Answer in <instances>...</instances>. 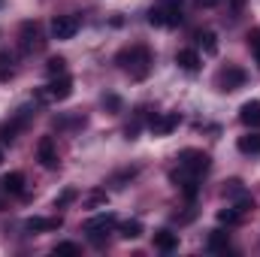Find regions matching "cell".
<instances>
[{
	"instance_id": "6da1fadb",
	"label": "cell",
	"mask_w": 260,
	"mask_h": 257,
	"mask_svg": "<svg viewBox=\"0 0 260 257\" xmlns=\"http://www.w3.org/2000/svg\"><path fill=\"white\" fill-rule=\"evenodd\" d=\"M115 64L121 67L130 79L142 82V79L151 73V52L136 43V46H127V49H121V52L115 55Z\"/></svg>"
},
{
	"instance_id": "7a4b0ae2",
	"label": "cell",
	"mask_w": 260,
	"mask_h": 257,
	"mask_svg": "<svg viewBox=\"0 0 260 257\" xmlns=\"http://www.w3.org/2000/svg\"><path fill=\"white\" fill-rule=\"evenodd\" d=\"M182 3L185 0H157L148 9V24L154 27H173L182 21Z\"/></svg>"
},
{
	"instance_id": "3957f363",
	"label": "cell",
	"mask_w": 260,
	"mask_h": 257,
	"mask_svg": "<svg viewBox=\"0 0 260 257\" xmlns=\"http://www.w3.org/2000/svg\"><path fill=\"white\" fill-rule=\"evenodd\" d=\"M179 167H182L185 173H191V176H200V173L209 170V154L200 151V148H185V151L179 154Z\"/></svg>"
},
{
	"instance_id": "277c9868",
	"label": "cell",
	"mask_w": 260,
	"mask_h": 257,
	"mask_svg": "<svg viewBox=\"0 0 260 257\" xmlns=\"http://www.w3.org/2000/svg\"><path fill=\"white\" fill-rule=\"evenodd\" d=\"M73 94V79L70 76H52V82L46 85V91H40V100H67Z\"/></svg>"
},
{
	"instance_id": "5b68a950",
	"label": "cell",
	"mask_w": 260,
	"mask_h": 257,
	"mask_svg": "<svg viewBox=\"0 0 260 257\" xmlns=\"http://www.w3.org/2000/svg\"><path fill=\"white\" fill-rule=\"evenodd\" d=\"M115 224H118V218H115L112 212H103V215H97V218L85 221V227H82V230H85L94 242H100V239H103V233H109Z\"/></svg>"
},
{
	"instance_id": "8992f818",
	"label": "cell",
	"mask_w": 260,
	"mask_h": 257,
	"mask_svg": "<svg viewBox=\"0 0 260 257\" xmlns=\"http://www.w3.org/2000/svg\"><path fill=\"white\" fill-rule=\"evenodd\" d=\"M245 70L242 67H236V64H227L221 73H218V88L221 91H236V88H242L245 85Z\"/></svg>"
},
{
	"instance_id": "52a82bcc",
	"label": "cell",
	"mask_w": 260,
	"mask_h": 257,
	"mask_svg": "<svg viewBox=\"0 0 260 257\" xmlns=\"http://www.w3.org/2000/svg\"><path fill=\"white\" fill-rule=\"evenodd\" d=\"M43 46H46V40L40 34V24L37 21H24L21 24V49L30 55V52H40Z\"/></svg>"
},
{
	"instance_id": "ba28073f",
	"label": "cell",
	"mask_w": 260,
	"mask_h": 257,
	"mask_svg": "<svg viewBox=\"0 0 260 257\" xmlns=\"http://www.w3.org/2000/svg\"><path fill=\"white\" fill-rule=\"evenodd\" d=\"M179 124H182V115H179V112H164V115H154V118L148 121V130H151L154 136H167V133H173Z\"/></svg>"
},
{
	"instance_id": "9c48e42d",
	"label": "cell",
	"mask_w": 260,
	"mask_h": 257,
	"mask_svg": "<svg viewBox=\"0 0 260 257\" xmlns=\"http://www.w3.org/2000/svg\"><path fill=\"white\" fill-rule=\"evenodd\" d=\"M79 30V18L76 15H55L52 21V37L55 40H73Z\"/></svg>"
},
{
	"instance_id": "30bf717a",
	"label": "cell",
	"mask_w": 260,
	"mask_h": 257,
	"mask_svg": "<svg viewBox=\"0 0 260 257\" xmlns=\"http://www.w3.org/2000/svg\"><path fill=\"white\" fill-rule=\"evenodd\" d=\"M37 157H40V164L46 170H55L58 167V148H55V139L52 136H43L37 142Z\"/></svg>"
},
{
	"instance_id": "8fae6325",
	"label": "cell",
	"mask_w": 260,
	"mask_h": 257,
	"mask_svg": "<svg viewBox=\"0 0 260 257\" xmlns=\"http://www.w3.org/2000/svg\"><path fill=\"white\" fill-rule=\"evenodd\" d=\"M239 121L251 130L260 127V100H248V103L239 106Z\"/></svg>"
},
{
	"instance_id": "7c38bea8",
	"label": "cell",
	"mask_w": 260,
	"mask_h": 257,
	"mask_svg": "<svg viewBox=\"0 0 260 257\" xmlns=\"http://www.w3.org/2000/svg\"><path fill=\"white\" fill-rule=\"evenodd\" d=\"M64 224V218L58 215V218H27L24 221V227L30 230V233H46V230H58Z\"/></svg>"
},
{
	"instance_id": "4fadbf2b",
	"label": "cell",
	"mask_w": 260,
	"mask_h": 257,
	"mask_svg": "<svg viewBox=\"0 0 260 257\" xmlns=\"http://www.w3.org/2000/svg\"><path fill=\"white\" fill-rule=\"evenodd\" d=\"M176 64L182 67L185 73H197L200 70V55H197L194 49H179L176 52Z\"/></svg>"
},
{
	"instance_id": "5bb4252c",
	"label": "cell",
	"mask_w": 260,
	"mask_h": 257,
	"mask_svg": "<svg viewBox=\"0 0 260 257\" xmlns=\"http://www.w3.org/2000/svg\"><path fill=\"white\" fill-rule=\"evenodd\" d=\"M154 248L157 251H176L179 248V236L173 230H157L154 233Z\"/></svg>"
},
{
	"instance_id": "9a60e30c",
	"label": "cell",
	"mask_w": 260,
	"mask_h": 257,
	"mask_svg": "<svg viewBox=\"0 0 260 257\" xmlns=\"http://www.w3.org/2000/svg\"><path fill=\"white\" fill-rule=\"evenodd\" d=\"M206 248H209L212 254H221V251H227V248H230V236H227L224 230H212V233H209Z\"/></svg>"
},
{
	"instance_id": "2e32d148",
	"label": "cell",
	"mask_w": 260,
	"mask_h": 257,
	"mask_svg": "<svg viewBox=\"0 0 260 257\" xmlns=\"http://www.w3.org/2000/svg\"><path fill=\"white\" fill-rule=\"evenodd\" d=\"M239 151L242 154H260V133L257 130H251V133H245V136H239Z\"/></svg>"
},
{
	"instance_id": "e0dca14e",
	"label": "cell",
	"mask_w": 260,
	"mask_h": 257,
	"mask_svg": "<svg viewBox=\"0 0 260 257\" xmlns=\"http://www.w3.org/2000/svg\"><path fill=\"white\" fill-rule=\"evenodd\" d=\"M0 185L6 194H24V173H6Z\"/></svg>"
},
{
	"instance_id": "ac0fdd59",
	"label": "cell",
	"mask_w": 260,
	"mask_h": 257,
	"mask_svg": "<svg viewBox=\"0 0 260 257\" xmlns=\"http://www.w3.org/2000/svg\"><path fill=\"white\" fill-rule=\"evenodd\" d=\"M218 221H221V224H227V227H233V224H239V221H242V212H239L236 206H227V209H221V212H218Z\"/></svg>"
},
{
	"instance_id": "d6986e66",
	"label": "cell",
	"mask_w": 260,
	"mask_h": 257,
	"mask_svg": "<svg viewBox=\"0 0 260 257\" xmlns=\"http://www.w3.org/2000/svg\"><path fill=\"white\" fill-rule=\"evenodd\" d=\"M118 233H121V239H139L142 236V224L139 221H124L118 227Z\"/></svg>"
},
{
	"instance_id": "ffe728a7",
	"label": "cell",
	"mask_w": 260,
	"mask_h": 257,
	"mask_svg": "<svg viewBox=\"0 0 260 257\" xmlns=\"http://www.w3.org/2000/svg\"><path fill=\"white\" fill-rule=\"evenodd\" d=\"M200 46H203V52H206V55H218V37H215L212 30L200 34Z\"/></svg>"
},
{
	"instance_id": "44dd1931",
	"label": "cell",
	"mask_w": 260,
	"mask_h": 257,
	"mask_svg": "<svg viewBox=\"0 0 260 257\" xmlns=\"http://www.w3.org/2000/svg\"><path fill=\"white\" fill-rule=\"evenodd\" d=\"M106 191H91L85 197V209H100V206H106Z\"/></svg>"
},
{
	"instance_id": "7402d4cb",
	"label": "cell",
	"mask_w": 260,
	"mask_h": 257,
	"mask_svg": "<svg viewBox=\"0 0 260 257\" xmlns=\"http://www.w3.org/2000/svg\"><path fill=\"white\" fill-rule=\"evenodd\" d=\"M12 61H15V58H12L9 52H0V79H9V76L15 73V70H12Z\"/></svg>"
},
{
	"instance_id": "603a6c76",
	"label": "cell",
	"mask_w": 260,
	"mask_h": 257,
	"mask_svg": "<svg viewBox=\"0 0 260 257\" xmlns=\"http://www.w3.org/2000/svg\"><path fill=\"white\" fill-rule=\"evenodd\" d=\"M46 70H49V76H64L67 61H64V58H49V64H46Z\"/></svg>"
},
{
	"instance_id": "cb8c5ba5",
	"label": "cell",
	"mask_w": 260,
	"mask_h": 257,
	"mask_svg": "<svg viewBox=\"0 0 260 257\" xmlns=\"http://www.w3.org/2000/svg\"><path fill=\"white\" fill-rule=\"evenodd\" d=\"M73 200H76V188H64V191L55 197V209H64L67 203H73Z\"/></svg>"
},
{
	"instance_id": "d4e9b609",
	"label": "cell",
	"mask_w": 260,
	"mask_h": 257,
	"mask_svg": "<svg viewBox=\"0 0 260 257\" xmlns=\"http://www.w3.org/2000/svg\"><path fill=\"white\" fill-rule=\"evenodd\" d=\"M248 49H251V55L257 58V67H260V30H251V34H248Z\"/></svg>"
},
{
	"instance_id": "484cf974",
	"label": "cell",
	"mask_w": 260,
	"mask_h": 257,
	"mask_svg": "<svg viewBox=\"0 0 260 257\" xmlns=\"http://www.w3.org/2000/svg\"><path fill=\"white\" fill-rule=\"evenodd\" d=\"M224 194H227V197H245V188H242V182H236V179H233V182H227Z\"/></svg>"
},
{
	"instance_id": "4316f807",
	"label": "cell",
	"mask_w": 260,
	"mask_h": 257,
	"mask_svg": "<svg viewBox=\"0 0 260 257\" xmlns=\"http://www.w3.org/2000/svg\"><path fill=\"white\" fill-rule=\"evenodd\" d=\"M55 254H79V245L76 242H58L55 245Z\"/></svg>"
},
{
	"instance_id": "83f0119b",
	"label": "cell",
	"mask_w": 260,
	"mask_h": 257,
	"mask_svg": "<svg viewBox=\"0 0 260 257\" xmlns=\"http://www.w3.org/2000/svg\"><path fill=\"white\" fill-rule=\"evenodd\" d=\"M103 106H106L109 112H118V109H121V100H118L115 94H106V97H103Z\"/></svg>"
},
{
	"instance_id": "f1b7e54d",
	"label": "cell",
	"mask_w": 260,
	"mask_h": 257,
	"mask_svg": "<svg viewBox=\"0 0 260 257\" xmlns=\"http://www.w3.org/2000/svg\"><path fill=\"white\" fill-rule=\"evenodd\" d=\"M197 3H200V6H215L218 0H197Z\"/></svg>"
},
{
	"instance_id": "f546056e",
	"label": "cell",
	"mask_w": 260,
	"mask_h": 257,
	"mask_svg": "<svg viewBox=\"0 0 260 257\" xmlns=\"http://www.w3.org/2000/svg\"><path fill=\"white\" fill-rule=\"evenodd\" d=\"M233 3H236V6H239V3H242V0H233Z\"/></svg>"
},
{
	"instance_id": "4dcf8cb0",
	"label": "cell",
	"mask_w": 260,
	"mask_h": 257,
	"mask_svg": "<svg viewBox=\"0 0 260 257\" xmlns=\"http://www.w3.org/2000/svg\"><path fill=\"white\" fill-rule=\"evenodd\" d=\"M0 160H3V148H0Z\"/></svg>"
}]
</instances>
